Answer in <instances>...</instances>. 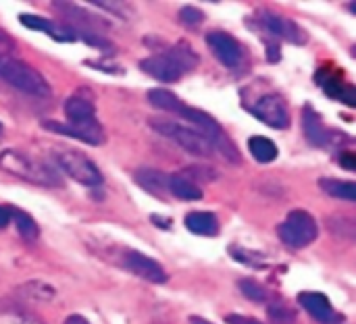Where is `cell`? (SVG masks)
Instances as JSON below:
<instances>
[{
  "mask_svg": "<svg viewBox=\"0 0 356 324\" xmlns=\"http://www.w3.org/2000/svg\"><path fill=\"white\" fill-rule=\"evenodd\" d=\"M148 102L154 106V108H161V110H167V112H177L179 106L184 104L173 92L169 89H163V87H154V89H148Z\"/></svg>",
  "mask_w": 356,
  "mask_h": 324,
  "instance_id": "cell-21",
  "label": "cell"
},
{
  "mask_svg": "<svg viewBox=\"0 0 356 324\" xmlns=\"http://www.w3.org/2000/svg\"><path fill=\"white\" fill-rule=\"evenodd\" d=\"M8 223H10V212H8V208L0 206V229H4Z\"/></svg>",
  "mask_w": 356,
  "mask_h": 324,
  "instance_id": "cell-30",
  "label": "cell"
},
{
  "mask_svg": "<svg viewBox=\"0 0 356 324\" xmlns=\"http://www.w3.org/2000/svg\"><path fill=\"white\" fill-rule=\"evenodd\" d=\"M269 316L275 324H290L294 323V318H296V314L290 308H286L284 304H273L271 310H269Z\"/></svg>",
  "mask_w": 356,
  "mask_h": 324,
  "instance_id": "cell-25",
  "label": "cell"
},
{
  "mask_svg": "<svg viewBox=\"0 0 356 324\" xmlns=\"http://www.w3.org/2000/svg\"><path fill=\"white\" fill-rule=\"evenodd\" d=\"M190 324H213V323H209V321H204V318H200V316H192V318H190Z\"/></svg>",
  "mask_w": 356,
  "mask_h": 324,
  "instance_id": "cell-32",
  "label": "cell"
},
{
  "mask_svg": "<svg viewBox=\"0 0 356 324\" xmlns=\"http://www.w3.org/2000/svg\"><path fill=\"white\" fill-rule=\"evenodd\" d=\"M0 77L13 87H17L19 92L35 98H48L52 94L50 83L38 69L6 54H0Z\"/></svg>",
  "mask_w": 356,
  "mask_h": 324,
  "instance_id": "cell-4",
  "label": "cell"
},
{
  "mask_svg": "<svg viewBox=\"0 0 356 324\" xmlns=\"http://www.w3.org/2000/svg\"><path fill=\"white\" fill-rule=\"evenodd\" d=\"M207 44H209L211 52L215 54V58L223 67L234 69V71L244 67L246 52L234 35H229L225 31H211V33H207Z\"/></svg>",
  "mask_w": 356,
  "mask_h": 324,
  "instance_id": "cell-9",
  "label": "cell"
},
{
  "mask_svg": "<svg viewBox=\"0 0 356 324\" xmlns=\"http://www.w3.org/2000/svg\"><path fill=\"white\" fill-rule=\"evenodd\" d=\"M167 191H171L175 198L184 202H198L202 200V189L198 183L188 179L186 175H169L167 179Z\"/></svg>",
  "mask_w": 356,
  "mask_h": 324,
  "instance_id": "cell-16",
  "label": "cell"
},
{
  "mask_svg": "<svg viewBox=\"0 0 356 324\" xmlns=\"http://www.w3.org/2000/svg\"><path fill=\"white\" fill-rule=\"evenodd\" d=\"M184 225L190 233L202 237H213L219 233V221L213 212H190L186 214Z\"/></svg>",
  "mask_w": 356,
  "mask_h": 324,
  "instance_id": "cell-15",
  "label": "cell"
},
{
  "mask_svg": "<svg viewBox=\"0 0 356 324\" xmlns=\"http://www.w3.org/2000/svg\"><path fill=\"white\" fill-rule=\"evenodd\" d=\"M323 75H325V79H319V83L323 85V89L332 96V98H336V100H342L344 104H348V106H355L356 104V92L353 85H348V83H342V79L340 77H330L325 71H323Z\"/></svg>",
  "mask_w": 356,
  "mask_h": 324,
  "instance_id": "cell-18",
  "label": "cell"
},
{
  "mask_svg": "<svg viewBox=\"0 0 356 324\" xmlns=\"http://www.w3.org/2000/svg\"><path fill=\"white\" fill-rule=\"evenodd\" d=\"M259 21H261V25H263L267 31H271V33L277 35V37H284V40L296 44V46L307 44V33L300 29L298 23H294V21L288 19V17H282V15L271 12V10H261V12H259Z\"/></svg>",
  "mask_w": 356,
  "mask_h": 324,
  "instance_id": "cell-10",
  "label": "cell"
},
{
  "mask_svg": "<svg viewBox=\"0 0 356 324\" xmlns=\"http://www.w3.org/2000/svg\"><path fill=\"white\" fill-rule=\"evenodd\" d=\"M19 21H21L27 29H31V31H42V33L50 35V37L56 40V42H73V40H77V33H75L73 27H69V25H58V23H54V21H50V19H46V17H40V15L25 12V15H19Z\"/></svg>",
  "mask_w": 356,
  "mask_h": 324,
  "instance_id": "cell-12",
  "label": "cell"
},
{
  "mask_svg": "<svg viewBox=\"0 0 356 324\" xmlns=\"http://www.w3.org/2000/svg\"><path fill=\"white\" fill-rule=\"evenodd\" d=\"M54 162L67 177L81 185L94 187L102 183V173L98 171V167L79 150H56Z\"/></svg>",
  "mask_w": 356,
  "mask_h": 324,
  "instance_id": "cell-6",
  "label": "cell"
},
{
  "mask_svg": "<svg viewBox=\"0 0 356 324\" xmlns=\"http://www.w3.org/2000/svg\"><path fill=\"white\" fill-rule=\"evenodd\" d=\"M0 169L15 175V177L25 179V181L38 183V185L56 187L63 183L58 177V171H54L48 162L35 160V158H31L23 152H17V150H6L0 154Z\"/></svg>",
  "mask_w": 356,
  "mask_h": 324,
  "instance_id": "cell-3",
  "label": "cell"
},
{
  "mask_svg": "<svg viewBox=\"0 0 356 324\" xmlns=\"http://www.w3.org/2000/svg\"><path fill=\"white\" fill-rule=\"evenodd\" d=\"M123 262H125V268H127L129 273H134L136 277H140V279H144V281H148V283H154V285L167 283V273H165V268H163L156 260H152L150 256H146V254H142V252H138V250H129V252L125 254Z\"/></svg>",
  "mask_w": 356,
  "mask_h": 324,
  "instance_id": "cell-11",
  "label": "cell"
},
{
  "mask_svg": "<svg viewBox=\"0 0 356 324\" xmlns=\"http://www.w3.org/2000/svg\"><path fill=\"white\" fill-rule=\"evenodd\" d=\"M277 235L288 248L300 250V248L311 246L317 239L319 227H317V221L313 219V214H309L302 208H296L277 227Z\"/></svg>",
  "mask_w": 356,
  "mask_h": 324,
  "instance_id": "cell-5",
  "label": "cell"
},
{
  "mask_svg": "<svg viewBox=\"0 0 356 324\" xmlns=\"http://www.w3.org/2000/svg\"><path fill=\"white\" fill-rule=\"evenodd\" d=\"M0 324H44L21 310H0Z\"/></svg>",
  "mask_w": 356,
  "mask_h": 324,
  "instance_id": "cell-24",
  "label": "cell"
},
{
  "mask_svg": "<svg viewBox=\"0 0 356 324\" xmlns=\"http://www.w3.org/2000/svg\"><path fill=\"white\" fill-rule=\"evenodd\" d=\"M248 150L252 154V158L261 164H269L273 160H277L280 156V150H277V144L265 135H254L248 139Z\"/></svg>",
  "mask_w": 356,
  "mask_h": 324,
  "instance_id": "cell-17",
  "label": "cell"
},
{
  "mask_svg": "<svg viewBox=\"0 0 356 324\" xmlns=\"http://www.w3.org/2000/svg\"><path fill=\"white\" fill-rule=\"evenodd\" d=\"M319 187H321L327 196H332V198H340V200L356 202V185L353 181H340V179L323 177V179H319Z\"/></svg>",
  "mask_w": 356,
  "mask_h": 324,
  "instance_id": "cell-20",
  "label": "cell"
},
{
  "mask_svg": "<svg viewBox=\"0 0 356 324\" xmlns=\"http://www.w3.org/2000/svg\"><path fill=\"white\" fill-rule=\"evenodd\" d=\"M248 108L259 121H263L265 125L273 129L290 127V108L277 92L261 94L252 104H248Z\"/></svg>",
  "mask_w": 356,
  "mask_h": 324,
  "instance_id": "cell-8",
  "label": "cell"
},
{
  "mask_svg": "<svg viewBox=\"0 0 356 324\" xmlns=\"http://www.w3.org/2000/svg\"><path fill=\"white\" fill-rule=\"evenodd\" d=\"M0 133H2V123H0Z\"/></svg>",
  "mask_w": 356,
  "mask_h": 324,
  "instance_id": "cell-34",
  "label": "cell"
},
{
  "mask_svg": "<svg viewBox=\"0 0 356 324\" xmlns=\"http://www.w3.org/2000/svg\"><path fill=\"white\" fill-rule=\"evenodd\" d=\"M229 252L236 256V260L238 262H244V264H248V266H252V268H263L265 264H261L259 262V254H252V252H248V250H244V248H229Z\"/></svg>",
  "mask_w": 356,
  "mask_h": 324,
  "instance_id": "cell-26",
  "label": "cell"
},
{
  "mask_svg": "<svg viewBox=\"0 0 356 324\" xmlns=\"http://www.w3.org/2000/svg\"><path fill=\"white\" fill-rule=\"evenodd\" d=\"M4 44H10V37L4 31H0V46H4Z\"/></svg>",
  "mask_w": 356,
  "mask_h": 324,
  "instance_id": "cell-33",
  "label": "cell"
},
{
  "mask_svg": "<svg viewBox=\"0 0 356 324\" xmlns=\"http://www.w3.org/2000/svg\"><path fill=\"white\" fill-rule=\"evenodd\" d=\"M302 127H305V135L309 137L311 144L323 148L330 144V129L325 127V123L321 121V117L313 110V106H305L302 110Z\"/></svg>",
  "mask_w": 356,
  "mask_h": 324,
  "instance_id": "cell-14",
  "label": "cell"
},
{
  "mask_svg": "<svg viewBox=\"0 0 356 324\" xmlns=\"http://www.w3.org/2000/svg\"><path fill=\"white\" fill-rule=\"evenodd\" d=\"M298 304L319 323L323 324H336L340 323V316L338 312L334 310L332 302L327 296L323 293H317V291H302L298 296Z\"/></svg>",
  "mask_w": 356,
  "mask_h": 324,
  "instance_id": "cell-13",
  "label": "cell"
},
{
  "mask_svg": "<svg viewBox=\"0 0 356 324\" xmlns=\"http://www.w3.org/2000/svg\"><path fill=\"white\" fill-rule=\"evenodd\" d=\"M150 125L154 127V131L175 139L186 152L194 154V156H200V158H209L215 150H213V144L202 135L198 133L196 129L192 127H184V125H177V123H171V121H165V119H152Z\"/></svg>",
  "mask_w": 356,
  "mask_h": 324,
  "instance_id": "cell-7",
  "label": "cell"
},
{
  "mask_svg": "<svg viewBox=\"0 0 356 324\" xmlns=\"http://www.w3.org/2000/svg\"><path fill=\"white\" fill-rule=\"evenodd\" d=\"M227 323L229 324H263V323H259L257 318H250V316H238V314L227 316Z\"/></svg>",
  "mask_w": 356,
  "mask_h": 324,
  "instance_id": "cell-29",
  "label": "cell"
},
{
  "mask_svg": "<svg viewBox=\"0 0 356 324\" xmlns=\"http://www.w3.org/2000/svg\"><path fill=\"white\" fill-rule=\"evenodd\" d=\"M65 114H67V123H56V121H46L44 127L48 131L67 135V137H75L81 142H88L92 146H102L106 142L104 129L96 119V110L94 104L83 98V96H71L65 102Z\"/></svg>",
  "mask_w": 356,
  "mask_h": 324,
  "instance_id": "cell-1",
  "label": "cell"
},
{
  "mask_svg": "<svg viewBox=\"0 0 356 324\" xmlns=\"http://www.w3.org/2000/svg\"><path fill=\"white\" fill-rule=\"evenodd\" d=\"M238 287H240L242 296H244L246 300H250V302L263 304V302L269 300V289H267L265 285L257 283L254 279H242V281L238 283Z\"/></svg>",
  "mask_w": 356,
  "mask_h": 324,
  "instance_id": "cell-23",
  "label": "cell"
},
{
  "mask_svg": "<svg viewBox=\"0 0 356 324\" xmlns=\"http://www.w3.org/2000/svg\"><path fill=\"white\" fill-rule=\"evenodd\" d=\"M65 324H90L83 316H79V314H71L67 321H65Z\"/></svg>",
  "mask_w": 356,
  "mask_h": 324,
  "instance_id": "cell-31",
  "label": "cell"
},
{
  "mask_svg": "<svg viewBox=\"0 0 356 324\" xmlns=\"http://www.w3.org/2000/svg\"><path fill=\"white\" fill-rule=\"evenodd\" d=\"M179 19H181L184 23H188V25H198V23H202L204 15H202V10L196 8V6H184V8L179 10Z\"/></svg>",
  "mask_w": 356,
  "mask_h": 324,
  "instance_id": "cell-27",
  "label": "cell"
},
{
  "mask_svg": "<svg viewBox=\"0 0 356 324\" xmlns=\"http://www.w3.org/2000/svg\"><path fill=\"white\" fill-rule=\"evenodd\" d=\"M338 162H340V167L346 169V171H356V154L355 152H350V150H348V152H342Z\"/></svg>",
  "mask_w": 356,
  "mask_h": 324,
  "instance_id": "cell-28",
  "label": "cell"
},
{
  "mask_svg": "<svg viewBox=\"0 0 356 324\" xmlns=\"http://www.w3.org/2000/svg\"><path fill=\"white\" fill-rule=\"evenodd\" d=\"M196 65H198V54L186 42H179L161 54L140 60V69L163 83L179 81L184 77V73L192 71Z\"/></svg>",
  "mask_w": 356,
  "mask_h": 324,
  "instance_id": "cell-2",
  "label": "cell"
},
{
  "mask_svg": "<svg viewBox=\"0 0 356 324\" xmlns=\"http://www.w3.org/2000/svg\"><path fill=\"white\" fill-rule=\"evenodd\" d=\"M167 179H169V175L163 171H156V169H140L136 173V183L154 196L167 191Z\"/></svg>",
  "mask_w": 356,
  "mask_h": 324,
  "instance_id": "cell-19",
  "label": "cell"
},
{
  "mask_svg": "<svg viewBox=\"0 0 356 324\" xmlns=\"http://www.w3.org/2000/svg\"><path fill=\"white\" fill-rule=\"evenodd\" d=\"M8 212H10V219L15 221L17 231L21 233V237H23V239H27V241H35V239H38V235H40V227H38V223H35L27 212H23V210L8 208Z\"/></svg>",
  "mask_w": 356,
  "mask_h": 324,
  "instance_id": "cell-22",
  "label": "cell"
}]
</instances>
